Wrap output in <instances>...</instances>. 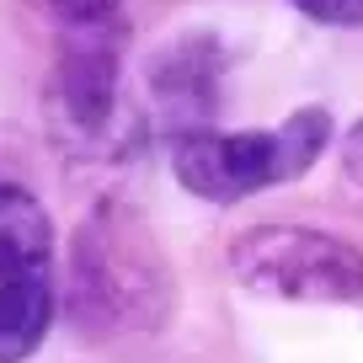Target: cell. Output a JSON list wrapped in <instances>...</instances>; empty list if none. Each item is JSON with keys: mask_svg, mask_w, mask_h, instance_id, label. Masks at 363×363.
I'll return each instance as SVG.
<instances>
[{"mask_svg": "<svg viewBox=\"0 0 363 363\" xmlns=\"http://www.w3.org/2000/svg\"><path fill=\"white\" fill-rule=\"evenodd\" d=\"M331 145L326 107H294L278 128H193L171 139V171L193 198L208 203H240L251 193L299 182Z\"/></svg>", "mask_w": 363, "mask_h": 363, "instance_id": "cell-3", "label": "cell"}, {"mask_svg": "<svg viewBox=\"0 0 363 363\" xmlns=\"http://www.w3.org/2000/svg\"><path fill=\"white\" fill-rule=\"evenodd\" d=\"M342 171H347V182L363 187V118L342 134Z\"/></svg>", "mask_w": 363, "mask_h": 363, "instance_id": "cell-10", "label": "cell"}, {"mask_svg": "<svg viewBox=\"0 0 363 363\" xmlns=\"http://www.w3.org/2000/svg\"><path fill=\"white\" fill-rule=\"evenodd\" d=\"M48 262H54L48 208L27 187L0 182V284L6 278H27V272H48Z\"/></svg>", "mask_w": 363, "mask_h": 363, "instance_id": "cell-7", "label": "cell"}, {"mask_svg": "<svg viewBox=\"0 0 363 363\" xmlns=\"http://www.w3.org/2000/svg\"><path fill=\"white\" fill-rule=\"evenodd\" d=\"M43 118L54 150L69 160L113 166L145 150L150 118L123 91V27L69 33L43 86Z\"/></svg>", "mask_w": 363, "mask_h": 363, "instance_id": "cell-2", "label": "cell"}, {"mask_svg": "<svg viewBox=\"0 0 363 363\" xmlns=\"http://www.w3.org/2000/svg\"><path fill=\"white\" fill-rule=\"evenodd\" d=\"M225 267L240 289L289 305H347L363 299V251L342 235L305 225H251L230 240Z\"/></svg>", "mask_w": 363, "mask_h": 363, "instance_id": "cell-4", "label": "cell"}, {"mask_svg": "<svg viewBox=\"0 0 363 363\" xmlns=\"http://www.w3.org/2000/svg\"><path fill=\"white\" fill-rule=\"evenodd\" d=\"M310 22L326 27H363V0H294Z\"/></svg>", "mask_w": 363, "mask_h": 363, "instance_id": "cell-9", "label": "cell"}, {"mask_svg": "<svg viewBox=\"0 0 363 363\" xmlns=\"http://www.w3.org/2000/svg\"><path fill=\"white\" fill-rule=\"evenodd\" d=\"M59 294L54 272H27V278H6L0 284V363H22L43 347L54 331Z\"/></svg>", "mask_w": 363, "mask_h": 363, "instance_id": "cell-6", "label": "cell"}, {"mask_svg": "<svg viewBox=\"0 0 363 363\" xmlns=\"http://www.w3.org/2000/svg\"><path fill=\"white\" fill-rule=\"evenodd\" d=\"M225 48L214 33H177L145 59V118L166 123L171 134H193L219 107Z\"/></svg>", "mask_w": 363, "mask_h": 363, "instance_id": "cell-5", "label": "cell"}, {"mask_svg": "<svg viewBox=\"0 0 363 363\" xmlns=\"http://www.w3.org/2000/svg\"><path fill=\"white\" fill-rule=\"evenodd\" d=\"M38 16L59 27V33H96V27H113L118 22V6L123 0H27Z\"/></svg>", "mask_w": 363, "mask_h": 363, "instance_id": "cell-8", "label": "cell"}, {"mask_svg": "<svg viewBox=\"0 0 363 363\" xmlns=\"http://www.w3.org/2000/svg\"><path fill=\"white\" fill-rule=\"evenodd\" d=\"M177 305V278L155 230L134 203L102 198L69 235L65 267V320L80 337H128L160 331Z\"/></svg>", "mask_w": 363, "mask_h": 363, "instance_id": "cell-1", "label": "cell"}]
</instances>
